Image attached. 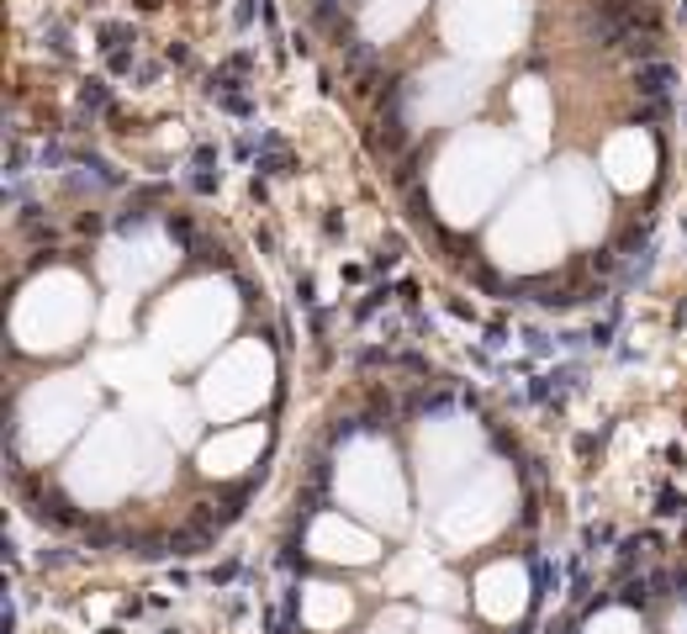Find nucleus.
<instances>
[{
  "instance_id": "obj_6",
  "label": "nucleus",
  "mask_w": 687,
  "mask_h": 634,
  "mask_svg": "<svg viewBox=\"0 0 687 634\" xmlns=\"http://www.w3.org/2000/svg\"><path fill=\"white\" fill-rule=\"evenodd\" d=\"M666 69H661V64H651V69H645V75H640V85H645V90H666Z\"/></svg>"
},
{
  "instance_id": "obj_3",
  "label": "nucleus",
  "mask_w": 687,
  "mask_h": 634,
  "mask_svg": "<svg viewBox=\"0 0 687 634\" xmlns=\"http://www.w3.org/2000/svg\"><path fill=\"white\" fill-rule=\"evenodd\" d=\"M302 619H307L313 630H339L344 619H349V598H344L339 587H307Z\"/></svg>"
},
{
  "instance_id": "obj_5",
  "label": "nucleus",
  "mask_w": 687,
  "mask_h": 634,
  "mask_svg": "<svg viewBox=\"0 0 687 634\" xmlns=\"http://www.w3.org/2000/svg\"><path fill=\"white\" fill-rule=\"evenodd\" d=\"M407 630H413V619H407V613H386V619H381L370 634H407Z\"/></svg>"
},
{
  "instance_id": "obj_7",
  "label": "nucleus",
  "mask_w": 687,
  "mask_h": 634,
  "mask_svg": "<svg viewBox=\"0 0 687 634\" xmlns=\"http://www.w3.org/2000/svg\"><path fill=\"white\" fill-rule=\"evenodd\" d=\"M423 634H460V630H455V624H445V619H428V624H423Z\"/></svg>"
},
{
  "instance_id": "obj_1",
  "label": "nucleus",
  "mask_w": 687,
  "mask_h": 634,
  "mask_svg": "<svg viewBox=\"0 0 687 634\" xmlns=\"http://www.w3.org/2000/svg\"><path fill=\"white\" fill-rule=\"evenodd\" d=\"M476 603H481L487 619L508 624V619H519L528 603V577L519 566H492V571L481 577V587H476Z\"/></svg>"
},
{
  "instance_id": "obj_2",
  "label": "nucleus",
  "mask_w": 687,
  "mask_h": 634,
  "mask_svg": "<svg viewBox=\"0 0 687 634\" xmlns=\"http://www.w3.org/2000/svg\"><path fill=\"white\" fill-rule=\"evenodd\" d=\"M313 550L328 555V560H370V555H375V545H370L366 534H355V528L334 524V518H323V524L313 528Z\"/></svg>"
},
{
  "instance_id": "obj_8",
  "label": "nucleus",
  "mask_w": 687,
  "mask_h": 634,
  "mask_svg": "<svg viewBox=\"0 0 687 634\" xmlns=\"http://www.w3.org/2000/svg\"><path fill=\"white\" fill-rule=\"evenodd\" d=\"M677 634H687V608H683V613H677Z\"/></svg>"
},
{
  "instance_id": "obj_4",
  "label": "nucleus",
  "mask_w": 687,
  "mask_h": 634,
  "mask_svg": "<svg viewBox=\"0 0 687 634\" xmlns=\"http://www.w3.org/2000/svg\"><path fill=\"white\" fill-rule=\"evenodd\" d=\"M581 634H640V619L624 613V608H608V613H598V619H592Z\"/></svg>"
}]
</instances>
